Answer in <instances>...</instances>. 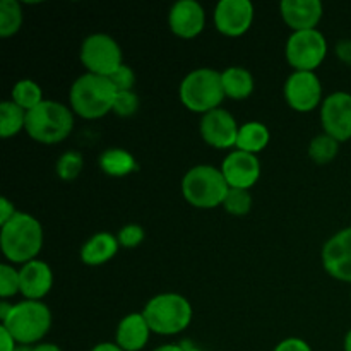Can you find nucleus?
<instances>
[{
    "label": "nucleus",
    "mask_w": 351,
    "mask_h": 351,
    "mask_svg": "<svg viewBox=\"0 0 351 351\" xmlns=\"http://www.w3.org/2000/svg\"><path fill=\"white\" fill-rule=\"evenodd\" d=\"M182 346H184L185 351H201L192 341H182Z\"/></svg>",
    "instance_id": "nucleus-42"
},
{
    "label": "nucleus",
    "mask_w": 351,
    "mask_h": 351,
    "mask_svg": "<svg viewBox=\"0 0 351 351\" xmlns=\"http://www.w3.org/2000/svg\"><path fill=\"white\" fill-rule=\"evenodd\" d=\"M144 237H146V232H144L143 226L136 225V223L122 226L117 233V240L123 249H136L144 242Z\"/></svg>",
    "instance_id": "nucleus-32"
},
{
    "label": "nucleus",
    "mask_w": 351,
    "mask_h": 351,
    "mask_svg": "<svg viewBox=\"0 0 351 351\" xmlns=\"http://www.w3.org/2000/svg\"><path fill=\"white\" fill-rule=\"evenodd\" d=\"M16 208H14V202H10L7 197L0 199V226L5 225L7 221L16 216Z\"/></svg>",
    "instance_id": "nucleus-35"
},
{
    "label": "nucleus",
    "mask_w": 351,
    "mask_h": 351,
    "mask_svg": "<svg viewBox=\"0 0 351 351\" xmlns=\"http://www.w3.org/2000/svg\"><path fill=\"white\" fill-rule=\"evenodd\" d=\"M115 96L117 89L108 77L86 72L72 82L69 103L74 115L84 120H96L112 112Z\"/></svg>",
    "instance_id": "nucleus-2"
},
{
    "label": "nucleus",
    "mask_w": 351,
    "mask_h": 351,
    "mask_svg": "<svg viewBox=\"0 0 351 351\" xmlns=\"http://www.w3.org/2000/svg\"><path fill=\"white\" fill-rule=\"evenodd\" d=\"M218 33L228 38L243 36L254 23V5L250 0H219L213 12Z\"/></svg>",
    "instance_id": "nucleus-12"
},
{
    "label": "nucleus",
    "mask_w": 351,
    "mask_h": 351,
    "mask_svg": "<svg viewBox=\"0 0 351 351\" xmlns=\"http://www.w3.org/2000/svg\"><path fill=\"white\" fill-rule=\"evenodd\" d=\"M336 55L343 64L351 67V40H341L336 45Z\"/></svg>",
    "instance_id": "nucleus-36"
},
{
    "label": "nucleus",
    "mask_w": 351,
    "mask_h": 351,
    "mask_svg": "<svg viewBox=\"0 0 351 351\" xmlns=\"http://www.w3.org/2000/svg\"><path fill=\"white\" fill-rule=\"evenodd\" d=\"M321 123L324 134L339 144L351 139V95L335 91L326 96L321 105Z\"/></svg>",
    "instance_id": "nucleus-11"
},
{
    "label": "nucleus",
    "mask_w": 351,
    "mask_h": 351,
    "mask_svg": "<svg viewBox=\"0 0 351 351\" xmlns=\"http://www.w3.org/2000/svg\"><path fill=\"white\" fill-rule=\"evenodd\" d=\"M16 351H29V346H17Z\"/></svg>",
    "instance_id": "nucleus-44"
},
{
    "label": "nucleus",
    "mask_w": 351,
    "mask_h": 351,
    "mask_svg": "<svg viewBox=\"0 0 351 351\" xmlns=\"http://www.w3.org/2000/svg\"><path fill=\"white\" fill-rule=\"evenodd\" d=\"M119 249L120 243L115 235L108 232H98L86 240L84 245L81 247V261L86 266H103L117 256Z\"/></svg>",
    "instance_id": "nucleus-20"
},
{
    "label": "nucleus",
    "mask_w": 351,
    "mask_h": 351,
    "mask_svg": "<svg viewBox=\"0 0 351 351\" xmlns=\"http://www.w3.org/2000/svg\"><path fill=\"white\" fill-rule=\"evenodd\" d=\"M223 208L232 216H245L252 209V195L249 194V191L230 189L225 202H223Z\"/></svg>",
    "instance_id": "nucleus-29"
},
{
    "label": "nucleus",
    "mask_w": 351,
    "mask_h": 351,
    "mask_svg": "<svg viewBox=\"0 0 351 351\" xmlns=\"http://www.w3.org/2000/svg\"><path fill=\"white\" fill-rule=\"evenodd\" d=\"M26 110L17 106L12 99L0 103V136L2 139L17 136L26 129Z\"/></svg>",
    "instance_id": "nucleus-24"
},
{
    "label": "nucleus",
    "mask_w": 351,
    "mask_h": 351,
    "mask_svg": "<svg viewBox=\"0 0 351 351\" xmlns=\"http://www.w3.org/2000/svg\"><path fill=\"white\" fill-rule=\"evenodd\" d=\"M143 315L149 324L151 332L160 336H175L191 326L194 311L184 295L160 293L147 300L143 308Z\"/></svg>",
    "instance_id": "nucleus-4"
},
{
    "label": "nucleus",
    "mask_w": 351,
    "mask_h": 351,
    "mask_svg": "<svg viewBox=\"0 0 351 351\" xmlns=\"http://www.w3.org/2000/svg\"><path fill=\"white\" fill-rule=\"evenodd\" d=\"M321 259L329 276L351 283V226L339 230L324 243Z\"/></svg>",
    "instance_id": "nucleus-14"
},
{
    "label": "nucleus",
    "mask_w": 351,
    "mask_h": 351,
    "mask_svg": "<svg viewBox=\"0 0 351 351\" xmlns=\"http://www.w3.org/2000/svg\"><path fill=\"white\" fill-rule=\"evenodd\" d=\"M139 110V96L136 91H117L112 112L115 115L127 119Z\"/></svg>",
    "instance_id": "nucleus-31"
},
{
    "label": "nucleus",
    "mask_w": 351,
    "mask_h": 351,
    "mask_svg": "<svg viewBox=\"0 0 351 351\" xmlns=\"http://www.w3.org/2000/svg\"><path fill=\"white\" fill-rule=\"evenodd\" d=\"M99 168L105 175L113 178H122L137 171L136 156L123 147H108L99 156Z\"/></svg>",
    "instance_id": "nucleus-22"
},
{
    "label": "nucleus",
    "mask_w": 351,
    "mask_h": 351,
    "mask_svg": "<svg viewBox=\"0 0 351 351\" xmlns=\"http://www.w3.org/2000/svg\"><path fill=\"white\" fill-rule=\"evenodd\" d=\"M240 125L225 108H216L202 115L199 132L202 141L215 149H232L237 146Z\"/></svg>",
    "instance_id": "nucleus-13"
},
{
    "label": "nucleus",
    "mask_w": 351,
    "mask_h": 351,
    "mask_svg": "<svg viewBox=\"0 0 351 351\" xmlns=\"http://www.w3.org/2000/svg\"><path fill=\"white\" fill-rule=\"evenodd\" d=\"M269 141V129H267L263 122L252 120V122H247L243 123V125H240L235 149L245 151V153L256 154L257 156V154L263 153V151L266 149Z\"/></svg>",
    "instance_id": "nucleus-23"
},
{
    "label": "nucleus",
    "mask_w": 351,
    "mask_h": 351,
    "mask_svg": "<svg viewBox=\"0 0 351 351\" xmlns=\"http://www.w3.org/2000/svg\"><path fill=\"white\" fill-rule=\"evenodd\" d=\"M17 293H21L19 269H16L12 264L3 263L0 266V297L2 300H7Z\"/></svg>",
    "instance_id": "nucleus-30"
},
{
    "label": "nucleus",
    "mask_w": 351,
    "mask_h": 351,
    "mask_svg": "<svg viewBox=\"0 0 351 351\" xmlns=\"http://www.w3.org/2000/svg\"><path fill=\"white\" fill-rule=\"evenodd\" d=\"M153 351H185V348L182 346V343H168V345L158 346Z\"/></svg>",
    "instance_id": "nucleus-40"
},
{
    "label": "nucleus",
    "mask_w": 351,
    "mask_h": 351,
    "mask_svg": "<svg viewBox=\"0 0 351 351\" xmlns=\"http://www.w3.org/2000/svg\"><path fill=\"white\" fill-rule=\"evenodd\" d=\"M29 351H62L60 346L53 345V343H38V345L29 346Z\"/></svg>",
    "instance_id": "nucleus-39"
},
{
    "label": "nucleus",
    "mask_w": 351,
    "mask_h": 351,
    "mask_svg": "<svg viewBox=\"0 0 351 351\" xmlns=\"http://www.w3.org/2000/svg\"><path fill=\"white\" fill-rule=\"evenodd\" d=\"M328 55V40L319 29L295 31L288 36L285 57L295 72H315Z\"/></svg>",
    "instance_id": "nucleus-8"
},
{
    "label": "nucleus",
    "mask_w": 351,
    "mask_h": 351,
    "mask_svg": "<svg viewBox=\"0 0 351 351\" xmlns=\"http://www.w3.org/2000/svg\"><path fill=\"white\" fill-rule=\"evenodd\" d=\"M79 58L86 72L103 77H110L120 65H123V53L119 41L105 33H95L84 38Z\"/></svg>",
    "instance_id": "nucleus-9"
},
{
    "label": "nucleus",
    "mask_w": 351,
    "mask_h": 351,
    "mask_svg": "<svg viewBox=\"0 0 351 351\" xmlns=\"http://www.w3.org/2000/svg\"><path fill=\"white\" fill-rule=\"evenodd\" d=\"M221 84L223 91H225L226 98L233 99V101H243V99L250 98L254 93V77L245 67H226L221 72Z\"/></svg>",
    "instance_id": "nucleus-21"
},
{
    "label": "nucleus",
    "mask_w": 351,
    "mask_h": 351,
    "mask_svg": "<svg viewBox=\"0 0 351 351\" xmlns=\"http://www.w3.org/2000/svg\"><path fill=\"white\" fill-rule=\"evenodd\" d=\"M343 346H345V351H351V329L348 332H346L345 343H343Z\"/></svg>",
    "instance_id": "nucleus-43"
},
{
    "label": "nucleus",
    "mask_w": 351,
    "mask_h": 351,
    "mask_svg": "<svg viewBox=\"0 0 351 351\" xmlns=\"http://www.w3.org/2000/svg\"><path fill=\"white\" fill-rule=\"evenodd\" d=\"M151 328L143 312L127 314L119 322L115 331V343L123 351H141L149 343Z\"/></svg>",
    "instance_id": "nucleus-19"
},
{
    "label": "nucleus",
    "mask_w": 351,
    "mask_h": 351,
    "mask_svg": "<svg viewBox=\"0 0 351 351\" xmlns=\"http://www.w3.org/2000/svg\"><path fill=\"white\" fill-rule=\"evenodd\" d=\"M168 26L175 36L192 40L206 27V10L197 0H178L168 12Z\"/></svg>",
    "instance_id": "nucleus-16"
},
{
    "label": "nucleus",
    "mask_w": 351,
    "mask_h": 351,
    "mask_svg": "<svg viewBox=\"0 0 351 351\" xmlns=\"http://www.w3.org/2000/svg\"><path fill=\"white\" fill-rule=\"evenodd\" d=\"M89 351H123L117 343H98L96 346H93Z\"/></svg>",
    "instance_id": "nucleus-38"
},
{
    "label": "nucleus",
    "mask_w": 351,
    "mask_h": 351,
    "mask_svg": "<svg viewBox=\"0 0 351 351\" xmlns=\"http://www.w3.org/2000/svg\"><path fill=\"white\" fill-rule=\"evenodd\" d=\"M74 129V112L67 105L45 99L26 113V132L40 144L64 143Z\"/></svg>",
    "instance_id": "nucleus-3"
},
{
    "label": "nucleus",
    "mask_w": 351,
    "mask_h": 351,
    "mask_svg": "<svg viewBox=\"0 0 351 351\" xmlns=\"http://www.w3.org/2000/svg\"><path fill=\"white\" fill-rule=\"evenodd\" d=\"M43 226L34 216L17 211L10 221L0 226V249L10 264L31 263L43 249Z\"/></svg>",
    "instance_id": "nucleus-1"
},
{
    "label": "nucleus",
    "mask_w": 351,
    "mask_h": 351,
    "mask_svg": "<svg viewBox=\"0 0 351 351\" xmlns=\"http://www.w3.org/2000/svg\"><path fill=\"white\" fill-rule=\"evenodd\" d=\"M51 321V311L47 304L23 300L12 305V311L3 319L2 326L14 336L19 346H34L48 335Z\"/></svg>",
    "instance_id": "nucleus-7"
},
{
    "label": "nucleus",
    "mask_w": 351,
    "mask_h": 351,
    "mask_svg": "<svg viewBox=\"0 0 351 351\" xmlns=\"http://www.w3.org/2000/svg\"><path fill=\"white\" fill-rule=\"evenodd\" d=\"M178 96L185 108L201 115L221 108L219 105L226 98L221 84V72L211 67H199L189 72L182 79Z\"/></svg>",
    "instance_id": "nucleus-5"
},
{
    "label": "nucleus",
    "mask_w": 351,
    "mask_h": 351,
    "mask_svg": "<svg viewBox=\"0 0 351 351\" xmlns=\"http://www.w3.org/2000/svg\"><path fill=\"white\" fill-rule=\"evenodd\" d=\"M219 170L230 189L249 191L261 178V161L256 154L235 149L226 154Z\"/></svg>",
    "instance_id": "nucleus-15"
},
{
    "label": "nucleus",
    "mask_w": 351,
    "mask_h": 351,
    "mask_svg": "<svg viewBox=\"0 0 351 351\" xmlns=\"http://www.w3.org/2000/svg\"><path fill=\"white\" fill-rule=\"evenodd\" d=\"M108 79L115 86L117 91H134V86H136V72L127 64L120 65Z\"/></svg>",
    "instance_id": "nucleus-33"
},
{
    "label": "nucleus",
    "mask_w": 351,
    "mask_h": 351,
    "mask_svg": "<svg viewBox=\"0 0 351 351\" xmlns=\"http://www.w3.org/2000/svg\"><path fill=\"white\" fill-rule=\"evenodd\" d=\"M273 351H312L311 345L302 338H287L278 343Z\"/></svg>",
    "instance_id": "nucleus-34"
},
{
    "label": "nucleus",
    "mask_w": 351,
    "mask_h": 351,
    "mask_svg": "<svg viewBox=\"0 0 351 351\" xmlns=\"http://www.w3.org/2000/svg\"><path fill=\"white\" fill-rule=\"evenodd\" d=\"M23 26V7L17 0L0 2V36H14Z\"/></svg>",
    "instance_id": "nucleus-26"
},
{
    "label": "nucleus",
    "mask_w": 351,
    "mask_h": 351,
    "mask_svg": "<svg viewBox=\"0 0 351 351\" xmlns=\"http://www.w3.org/2000/svg\"><path fill=\"white\" fill-rule=\"evenodd\" d=\"M10 96H12L10 99H12L17 106L26 110V112H29L34 106L40 105L41 101H45L43 89H41V86L38 84L36 81H33V79H21V81H17L16 84H14Z\"/></svg>",
    "instance_id": "nucleus-25"
},
{
    "label": "nucleus",
    "mask_w": 351,
    "mask_h": 351,
    "mask_svg": "<svg viewBox=\"0 0 351 351\" xmlns=\"http://www.w3.org/2000/svg\"><path fill=\"white\" fill-rule=\"evenodd\" d=\"M12 305L14 304H9L7 300H2L0 302V321H3V319L9 315V312L12 311Z\"/></svg>",
    "instance_id": "nucleus-41"
},
{
    "label": "nucleus",
    "mask_w": 351,
    "mask_h": 351,
    "mask_svg": "<svg viewBox=\"0 0 351 351\" xmlns=\"http://www.w3.org/2000/svg\"><path fill=\"white\" fill-rule=\"evenodd\" d=\"M322 12L324 7L321 0H283L280 3V14L291 33L317 29Z\"/></svg>",
    "instance_id": "nucleus-17"
},
{
    "label": "nucleus",
    "mask_w": 351,
    "mask_h": 351,
    "mask_svg": "<svg viewBox=\"0 0 351 351\" xmlns=\"http://www.w3.org/2000/svg\"><path fill=\"white\" fill-rule=\"evenodd\" d=\"M19 280L24 300L41 302L53 287V271L45 261L34 259L21 266Z\"/></svg>",
    "instance_id": "nucleus-18"
},
{
    "label": "nucleus",
    "mask_w": 351,
    "mask_h": 351,
    "mask_svg": "<svg viewBox=\"0 0 351 351\" xmlns=\"http://www.w3.org/2000/svg\"><path fill=\"white\" fill-rule=\"evenodd\" d=\"M285 99L298 113H311L322 105V84L315 72H291L285 81Z\"/></svg>",
    "instance_id": "nucleus-10"
},
{
    "label": "nucleus",
    "mask_w": 351,
    "mask_h": 351,
    "mask_svg": "<svg viewBox=\"0 0 351 351\" xmlns=\"http://www.w3.org/2000/svg\"><path fill=\"white\" fill-rule=\"evenodd\" d=\"M230 185L221 170L215 165H195L182 178V195L197 209H215L223 206Z\"/></svg>",
    "instance_id": "nucleus-6"
},
{
    "label": "nucleus",
    "mask_w": 351,
    "mask_h": 351,
    "mask_svg": "<svg viewBox=\"0 0 351 351\" xmlns=\"http://www.w3.org/2000/svg\"><path fill=\"white\" fill-rule=\"evenodd\" d=\"M82 168H84V158L79 151L71 149L65 151L55 165V171H57L58 178L64 182H72L81 175Z\"/></svg>",
    "instance_id": "nucleus-28"
},
{
    "label": "nucleus",
    "mask_w": 351,
    "mask_h": 351,
    "mask_svg": "<svg viewBox=\"0 0 351 351\" xmlns=\"http://www.w3.org/2000/svg\"><path fill=\"white\" fill-rule=\"evenodd\" d=\"M17 350V341L14 339V336L7 331L3 326H0V351H16Z\"/></svg>",
    "instance_id": "nucleus-37"
},
{
    "label": "nucleus",
    "mask_w": 351,
    "mask_h": 351,
    "mask_svg": "<svg viewBox=\"0 0 351 351\" xmlns=\"http://www.w3.org/2000/svg\"><path fill=\"white\" fill-rule=\"evenodd\" d=\"M339 143L328 134H319L308 144V158L315 165H328L338 156Z\"/></svg>",
    "instance_id": "nucleus-27"
}]
</instances>
